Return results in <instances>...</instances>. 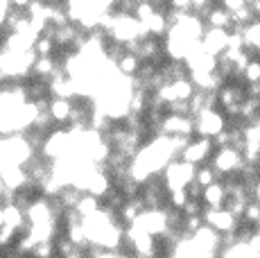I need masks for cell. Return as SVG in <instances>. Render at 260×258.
<instances>
[{
  "label": "cell",
  "instance_id": "1",
  "mask_svg": "<svg viewBox=\"0 0 260 258\" xmlns=\"http://www.w3.org/2000/svg\"><path fill=\"white\" fill-rule=\"evenodd\" d=\"M194 168L192 163L186 161H170L163 168V177H166V190H177V188H186L194 179Z\"/></svg>",
  "mask_w": 260,
  "mask_h": 258
},
{
  "label": "cell",
  "instance_id": "2",
  "mask_svg": "<svg viewBox=\"0 0 260 258\" xmlns=\"http://www.w3.org/2000/svg\"><path fill=\"white\" fill-rule=\"evenodd\" d=\"M192 125L199 136L213 138L215 134H219L224 129V116L217 109H202L199 113L192 116Z\"/></svg>",
  "mask_w": 260,
  "mask_h": 258
},
{
  "label": "cell",
  "instance_id": "3",
  "mask_svg": "<svg viewBox=\"0 0 260 258\" xmlns=\"http://www.w3.org/2000/svg\"><path fill=\"white\" fill-rule=\"evenodd\" d=\"M202 220H204V224H208L217 233H231L238 229V217L233 215V213H229L224 206L202 211Z\"/></svg>",
  "mask_w": 260,
  "mask_h": 258
},
{
  "label": "cell",
  "instance_id": "4",
  "mask_svg": "<svg viewBox=\"0 0 260 258\" xmlns=\"http://www.w3.org/2000/svg\"><path fill=\"white\" fill-rule=\"evenodd\" d=\"M244 166L242 154L238 147L229 145V147H219L217 154L213 156V168L217 175H231V172H240V168Z\"/></svg>",
  "mask_w": 260,
  "mask_h": 258
},
{
  "label": "cell",
  "instance_id": "5",
  "mask_svg": "<svg viewBox=\"0 0 260 258\" xmlns=\"http://www.w3.org/2000/svg\"><path fill=\"white\" fill-rule=\"evenodd\" d=\"M211 152H213V141L211 138L199 136L197 141L190 138L188 145L181 150V161L192 163V166H199V163H204L208 156H211Z\"/></svg>",
  "mask_w": 260,
  "mask_h": 258
},
{
  "label": "cell",
  "instance_id": "6",
  "mask_svg": "<svg viewBox=\"0 0 260 258\" xmlns=\"http://www.w3.org/2000/svg\"><path fill=\"white\" fill-rule=\"evenodd\" d=\"M226 43H229V29H219V27L204 29L202 39H199V46L206 52H211L213 57H219L226 50Z\"/></svg>",
  "mask_w": 260,
  "mask_h": 258
},
{
  "label": "cell",
  "instance_id": "7",
  "mask_svg": "<svg viewBox=\"0 0 260 258\" xmlns=\"http://www.w3.org/2000/svg\"><path fill=\"white\" fill-rule=\"evenodd\" d=\"M161 132L166 136H192L194 125L190 116H174V113H168L161 120Z\"/></svg>",
  "mask_w": 260,
  "mask_h": 258
},
{
  "label": "cell",
  "instance_id": "8",
  "mask_svg": "<svg viewBox=\"0 0 260 258\" xmlns=\"http://www.w3.org/2000/svg\"><path fill=\"white\" fill-rule=\"evenodd\" d=\"M23 213H25V220L32 222V224H39V222H57V215L52 213L48 197H39V200L29 202Z\"/></svg>",
  "mask_w": 260,
  "mask_h": 258
},
{
  "label": "cell",
  "instance_id": "9",
  "mask_svg": "<svg viewBox=\"0 0 260 258\" xmlns=\"http://www.w3.org/2000/svg\"><path fill=\"white\" fill-rule=\"evenodd\" d=\"M0 181H3L5 188L18 192L29 179L23 166H0Z\"/></svg>",
  "mask_w": 260,
  "mask_h": 258
},
{
  "label": "cell",
  "instance_id": "10",
  "mask_svg": "<svg viewBox=\"0 0 260 258\" xmlns=\"http://www.w3.org/2000/svg\"><path fill=\"white\" fill-rule=\"evenodd\" d=\"M48 113L52 118L54 125H63V122L71 120L73 113V100H63V98H54L48 107Z\"/></svg>",
  "mask_w": 260,
  "mask_h": 258
},
{
  "label": "cell",
  "instance_id": "11",
  "mask_svg": "<svg viewBox=\"0 0 260 258\" xmlns=\"http://www.w3.org/2000/svg\"><path fill=\"white\" fill-rule=\"evenodd\" d=\"M224 200H226V192H224V183L219 181H213L208 186H204L202 190V202L206 204L208 208H222L224 206Z\"/></svg>",
  "mask_w": 260,
  "mask_h": 258
},
{
  "label": "cell",
  "instance_id": "12",
  "mask_svg": "<svg viewBox=\"0 0 260 258\" xmlns=\"http://www.w3.org/2000/svg\"><path fill=\"white\" fill-rule=\"evenodd\" d=\"M240 34H242L244 50H249V48H251L253 52H258V46H260V23H258V18H256V21H251L249 25H244L242 29H240Z\"/></svg>",
  "mask_w": 260,
  "mask_h": 258
},
{
  "label": "cell",
  "instance_id": "13",
  "mask_svg": "<svg viewBox=\"0 0 260 258\" xmlns=\"http://www.w3.org/2000/svg\"><path fill=\"white\" fill-rule=\"evenodd\" d=\"M3 213H5V224L7 227H12L14 231H18V229H23L25 227V213H23V208L21 206H16L12 202V204H5L3 206Z\"/></svg>",
  "mask_w": 260,
  "mask_h": 258
},
{
  "label": "cell",
  "instance_id": "14",
  "mask_svg": "<svg viewBox=\"0 0 260 258\" xmlns=\"http://www.w3.org/2000/svg\"><path fill=\"white\" fill-rule=\"evenodd\" d=\"M138 68H141V59H138L136 54H132V52H124L122 57L116 61V71L122 77H134L138 73Z\"/></svg>",
  "mask_w": 260,
  "mask_h": 258
},
{
  "label": "cell",
  "instance_id": "15",
  "mask_svg": "<svg viewBox=\"0 0 260 258\" xmlns=\"http://www.w3.org/2000/svg\"><path fill=\"white\" fill-rule=\"evenodd\" d=\"M206 21L211 27H219V29H229L231 27V12H226L224 7H211L206 12Z\"/></svg>",
  "mask_w": 260,
  "mask_h": 258
},
{
  "label": "cell",
  "instance_id": "16",
  "mask_svg": "<svg viewBox=\"0 0 260 258\" xmlns=\"http://www.w3.org/2000/svg\"><path fill=\"white\" fill-rule=\"evenodd\" d=\"M98 208H100V197H93L91 192H82V197H79L77 204H75V211H77V215L82 217V220L93 215Z\"/></svg>",
  "mask_w": 260,
  "mask_h": 258
},
{
  "label": "cell",
  "instance_id": "17",
  "mask_svg": "<svg viewBox=\"0 0 260 258\" xmlns=\"http://www.w3.org/2000/svg\"><path fill=\"white\" fill-rule=\"evenodd\" d=\"M194 181L199 183V186H208V183L217 181V172H215L213 166H202V168H194Z\"/></svg>",
  "mask_w": 260,
  "mask_h": 258
},
{
  "label": "cell",
  "instance_id": "18",
  "mask_svg": "<svg viewBox=\"0 0 260 258\" xmlns=\"http://www.w3.org/2000/svg\"><path fill=\"white\" fill-rule=\"evenodd\" d=\"M32 258H54V242L52 240H46V242H34V247H32Z\"/></svg>",
  "mask_w": 260,
  "mask_h": 258
},
{
  "label": "cell",
  "instance_id": "19",
  "mask_svg": "<svg viewBox=\"0 0 260 258\" xmlns=\"http://www.w3.org/2000/svg\"><path fill=\"white\" fill-rule=\"evenodd\" d=\"M242 79L247 84L260 82V61H258V59H249V61H247V66L242 68Z\"/></svg>",
  "mask_w": 260,
  "mask_h": 258
},
{
  "label": "cell",
  "instance_id": "20",
  "mask_svg": "<svg viewBox=\"0 0 260 258\" xmlns=\"http://www.w3.org/2000/svg\"><path fill=\"white\" fill-rule=\"evenodd\" d=\"M168 197H170V206H172V208H181V206H183V204H186V202L190 200L186 188H177V190H168Z\"/></svg>",
  "mask_w": 260,
  "mask_h": 258
},
{
  "label": "cell",
  "instance_id": "21",
  "mask_svg": "<svg viewBox=\"0 0 260 258\" xmlns=\"http://www.w3.org/2000/svg\"><path fill=\"white\" fill-rule=\"evenodd\" d=\"M14 231L12 227H7V224H3L0 227V247H9L14 242Z\"/></svg>",
  "mask_w": 260,
  "mask_h": 258
},
{
  "label": "cell",
  "instance_id": "22",
  "mask_svg": "<svg viewBox=\"0 0 260 258\" xmlns=\"http://www.w3.org/2000/svg\"><path fill=\"white\" fill-rule=\"evenodd\" d=\"M244 5H247V0H222V7L226 12H236V9L244 7Z\"/></svg>",
  "mask_w": 260,
  "mask_h": 258
},
{
  "label": "cell",
  "instance_id": "23",
  "mask_svg": "<svg viewBox=\"0 0 260 258\" xmlns=\"http://www.w3.org/2000/svg\"><path fill=\"white\" fill-rule=\"evenodd\" d=\"M170 9H179V12H188L190 9V0H168Z\"/></svg>",
  "mask_w": 260,
  "mask_h": 258
},
{
  "label": "cell",
  "instance_id": "24",
  "mask_svg": "<svg viewBox=\"0 0 260 258\" xmlns=\"http://www.w3.org/2000/svg\"><path fill=\"white\" fill-rule=\"evenodd\" d=\"M7 3H9V7H12V5H14V7H16V9H25V7H27V5H29V0H7Z\"/></svg>",
  "mask_w": 260,
  "mask_h": 258
},
{
  "label": "cell",
  "instance_id": "25",
  "mask_svg": "<svg viewBox=\"0 0 260 258\" xmlns=\"http://www.w3.org/2000/svg\"><path fill=\"white\" fill-rule=\"evenodd\" d=\"M5 224V213H3V206H0V227Z\"/></svg>",
  "mask_w": 260,
  "mask_h": 258
}]
</instances>
